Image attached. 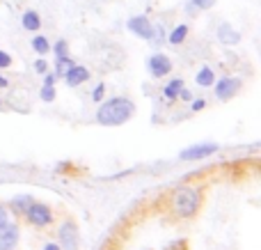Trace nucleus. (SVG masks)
<instances>
[{
  "instance_id": "bb28decb",
  "label": "nucleus",
  "mask_w": 261,
  "mask_h": 250,
  "mask_svg": "<svg viewBox=\"0 0 261 250\" xmlns=\"http://www.w3.org/2000/svg\"><path fill=\"white\" fill-rule=\"evenodd\" d=\"M55 81H58V76H55V73H46V76H44V85H55Z\"/></svg>"
},
{
  "instance_id": "c85d7f7f",
  "label": "nucleus",
  "mask_w": 261,
  "mask_h": 250,
  "mask_svg": "<svg viewBox=\"0 0 261 250\" xmlns=\"http://www.w3.org/2000/svg\"><path fill=\"white\" fill-rule=\"evenodd\" d=\"M41 250H60V246H58V243H46Z\"/></svg>"
},
{
  "instance_id": "9b49d317",
  "label": "nucleus",
  "mask_w": 261,
  "mask_h": 250,
  "mask_svg": "<svg viewBox=\"0 0 261 250\" xmlns=\"http://www.w3.org/2000/svg\"><path fill=\"white\" fill-rule=\"evenodd\" d=\"M218 41L225 46H236L241 41V32L234 30L229 23H222V26L218 28Z\"/></svg>"
},
{
  "instance_id": "f3484780",
  "label": "nucleus",
  "mask_w": 261,
  "mask_h": 250,
  "mask_svg": "<svg viewBox=\"0 0 261 250\" xmlns=\"http://www.w3.org/2000/svg\"><path fill=\"white\" fill-rule=\"evenodd\" d=\"M73 60L69 58V55H58V60H55V76H64V71H67L69 67H73Z\"/></svg>"
},
{
  "instance_id": "5701e85b",
  "label": "nucleus",
  "mask_w": 261,
  "mask_h": 250,
  "mask_svg": "<svg viewBox=\"0 0 261 250\" xmlns=\"http://www.w3.org/2000/svg\"><path fill=\"white\" fill-rule=\"evenodd\" d=\"M9 64H12V55L5 53V51H0V69H7Z\"/></svg>"
},
{
  "instance_id": "b1692460",
  "label": "nucleus",
  "mask_w": 261,
  "mask_h": 250,
  "mask_svg": "<svg viewBox=\"0 0 261 250\" xmlns=\"http://www.w3.org/2000/svg\"><path fill=\"white\" fill-rule=\"evenodd\" d=\"M35 71H37V73H46V71H48V64H46L44 58H39V60L35 62Z\"/></svg>"
},
{
  "instance_id": "cd10ccee",
  "label": "nucleus",
  "mask_w": 261,
  "mask_h": 250,
  "mask_svg": "<svg viewBox=\"0 0 261 250\" xmlns=\"http://www.w3.org/2000/svg\"><path fill=\"white\" fill-rule=\"evenodd\" d=\"M179 96H181V99H184V101H193V92H190V90H184V87H181Z\"/></svg>"
},
{
  "instance_id": "f03ea898",
  "label": "nucleus",
  "mask_w": 261,
  "mask_h": 250,
  "mask_svg": "<svg viewBox=\"0 0 261 250\" xmlns=\"http://www.w3.org/2000/svg\"><path fill=\"white\" fill-rule=\"evenodd\" d=\"M202 207V191L195 186H179L172 197V209L181 218H190Z\"/></svg>"
},
{
  "instance_id": "aec40b11",
  "label": "nucleus",
  "mask_w": 261,
  "mask_h": 250,
  "mask_svg": "<svg viewBox=\"0 0 261 250\" xmlns=\"http://www.w3.org/2000/svg\"><path fill=\"white\" fill-rule=\"evenodd\" d=\"M50 48L55 51V55H69V46H67V41L64 39L55 41V46H50Z\"/></svg>"
},
{
  "instance_id": "6e6552de",
  "label": "nucleus",
  "mask_w": 261,
  "mask_h": 250,
  "mask_svg": "<svg viewBox=\"0 0 261 250\" xmlns=\"http://www.w3.org/2000/svg\"><path fill=\"white\" fill-rule=\"evenodd\" d=\"M147 69L151 71V76L163 78V76H167V73L172 71V60L167 58V55H163V53H156V55H151V58L147 60Z\"/></svg>"
},
{
  "instance_id": "0eeeda50",
  "label": "nucleus",
  "mask_w": 261,
  "mask_h": 250,
  "mask_svg": "<svg viewBox=\"0 0 261 250\" xmlns=\"http://www.w3.org/2000/svg\"><path fill=\"white\" fill-rule=\"evenodd\" d=\"M126 28L130 32H133L135 37H140V39H147V41H153V23L149 21L144 14H140V16H130Z\"/></svg>"
},
{
  "instance_id": "20e7f679",
  "label": "nucleus",
  "mask_w": 261,
  "mask_h": 250,
  "mask_svg": "<svg viewBox=\"0 0 261 250\" xmlns=\"http://www.w3.org/2000/svg\"><path fill=\"white\" fill-rule=\"evenodd\" d=\"M58 246L60 250H78L81 239H78V225L73 220H64L58 230Z\"/></svg>"
},
{
  "instance_id": "4be33fe9",
  "label": "nucleus",
  "mask_w": 261,
  "mask_h": 250,
  "mask_svg": "<svg viewBox=\"0 0 261 250\" xmlns=\"http://www.w3.org/2000/svg\"><path fill=\"white\" fill-rule=\"evenodd\" d=\"M103 94H106V85H103V83H99V85L94 87V92H92V99H94V101H103Z\"/></svg>"
},
{
  "instance_id": "1a4fd4ad",
  "label": "nucleus",
  "mask_w": 261,
  "mask_h": 250,
  "mask_svg": "<svg viewBox=\"0 0 261 250\" xmlns=\"http://www.w3.org/2000/svg\"><path fill=\"white\" fill-rule=\"evenodd\" d=\"M18 225L16 223H5L0 228V250H14L18 246Z\"/></svg>"
},
{
  "instance_id": "2eb2a0df",
  "label": "nucleus",
  "mask_w": 261,
  "mask_h": 250,
  "mask_svg": "<svg viewBox=\"0 0 261 250\" xmlns=\"http://www.w3.org/2000/svg\"><path fill=\"white\" fill-rule=\"evenodd\" d=\"M181 87H184V78H174V81H170V83L165 85V90H163V96H165L167 101L179 99Z\"/></svg>"
},
{
  "instance_id": "f257e3e1",
  "label": "nucleus",
  "mask_w": 261,
  "mask_h": 250,
  "mask_svg": "<svg viewBox=\"0 0 261 250\" xmlns=\"http://www.w3.org/2000/svg\"><path fill=\"white\" fill-rule=\"evenodd\" d=\"M135 115V104L128 96H115L108 99L106 104H101V108L96 110V122L101 127H122Z\"/></svg>"
},
{
  "instance_id": "dca6fc26",
  "label": "nucleus",
  "mask_w": 261,
  "mask_h": 250,
  "mask_svg": "<svg viewBox=\"0 0 261 250\" xmlns=\"http://www.w3.org/2000/svg\"><path fill=\"white\" fill-rule=\"evenodd\" d=\"M186 37H188V26H186V23H179V26H176L174 30L170 32V44H172V46L184 44Z\"/></svg>"
},
{
  "instance_id": "ddd939ff",
  "label": "nucleus",
  "mask_w": 261,
  "mask_h": 250,
  "mask_svg": "<svg viewBox=\"0 0 261 250\" xmlns=\"http://www.w3.org/2000/svg\"><path fill=\"white\" fill-rule=\"evenodd\" d=\"M21 26L25 28V30H30V32L39 30V28H41V18H39V14H37L35 9H28V12L23 14V18H21Z\"/></svg>"
},
{
  "instance_id": "39448f33",
  "label": "nucleus",
  "mask_w": 261,
  "mask_h": 250,
  "mask_svg": "<svg viewBox=\"0 0 261 250\" xmlns=\"http://www.w3.org/2000/svg\"><path fill=\"white\" fill-rule=\"evenodd\" d=\"M25 218L35 228H48L53 223V211H50V207L41 205V202H32L25 211Z\"/></svg>"
},
{
  "instance_id": "c756f323",
  "label": "nucleus",
  "mask_w": 261,
  "mask_h": 250,
  "mask_svg": "<svg viewBox=\"0 0 261 250\" xmlns=\"http://www.w3.org/2000/svg\"><path fill=\"white\" fill-rule=\"evenodd\" d=\"M0 87H7V78L0 76Z\"/></svg>"
},
{
  "instance_id": "7c9ffc66",
  "label": "nucleus",
  "mask_w": 261,
  "mask_h": 250,
  "mask_svg": "<svg viewBox=\"0 0 261 250\" xmlns=\"http://www.w3.org/2000/svg\"><path fill=\"white\" fill-rule=\"evenodd\" d=\"M0 106H3V101H0Z\"/></svg>"
},
{
  "instance_id": "4468645a",
  "label": "nucleus",
  "mask_w": 261,
  "mask_h": 250,
  "mask_svg": "<svg viewBox=\"0 0 261 250\" xmlns=\"http://www.w3.org/2000/svg\"><path fill=\"white\" fill-rule=\"evenodd\" d=\"M195 83H197L199 87H211L213 83H216V73H213V69L204 64V67L197 71V76H195Z\"/></svg>"
},
{
  "instance_id": "a211bd4d",
  "label": "nucleus",
  "mask_w": 261,
  "mask_h": 250,
  "mask_svg": "<svg viewBox=\"0 0 261 250\" xmlns=\"http://www.w3.org/2000/svg\"><path fill=\"white\" fill-rule=\"evenodd\" d=\"M32 51H35V53H39V55H46L50 51L48 39H46L44 35H37L35 39H32Z\"/></svg>"
},
{
  "instance_id": "9d476101",
  "label": "nucleus",
  "mask_w": 261,
  "mask_h": 250,
  "mask_svg": "<svg viewBox=\"0 0 261 250\" xmlns=\"http://www.w3.org/2000/svg\"><path fill=\"white\" fill-rule=\"evenodd\" d=\"M64 81H67V85H71V87L83 85V83L90 81V69L83 67V64H73V67H69L67 71H64Z\"/></svg>"
},
{
  "instance_id": "f8f14e48",
  "label": "nucleus",
  "mask_w": 261,
  "mask_h": 250,
  "mask_svg": "<svg viewBox=\"0 0 261 250\" xmlns=\"http://www.w3.org/2000/svg\"><path fill=\"white\" fill-rule=\"evenodd\" d=\"M32 202H35V200H32L30 195H14L12 202H9V209H12L16 216H23V214L28 211V207L32 205Z\"/></svg>"
},
{
  "instance_id": "7ed1b4c3",
  "label": "nucleus",
  "mask_w": 261,
  "mask_h": 250,
  "mask_svg": "<svg viewBox=\"0 0 261 250\" xmlns=\"http://www.w3.org/2000/svg\"><path fill=\"white\" fill-rule=\"evenodd\" d=\"M211 87L216 90V99L229 101V99H234V96L241 92V87H243V78H239V76H225V78H220V81L213 83Z\"/></svg>"
},
{
  "instance_id": "393cba45",
  "label": "nucleus",
  "mask_w": 261,
  "mask_h": 250,
  "mask_svg": "<svg viewBox=\"0 0 261 250\" xmlns=\"http://www.w3.org/2000/svg\"><path fill=\"white\" fill-rule=\"evenodd\" d=\"M5 223H9V209H5V205H0V228Z\"/></svg>"
},
{
  "instance_id": "6ab92c4d",
  "label": "nucleus",
  "mask_w": 261,
  "mask_h": 250,
  "mask_svg": "<svg viewBox=\"0 0 261 250\" xmlns=\"http://www.w3.org/2000/svg\"><path fill=\"white\" fill-rule=\"evenodd\" d=\"M39 96H41V101H46V104L55 101V87H53V85H41Z\"/></svg>"
},
{
  "instance_id": "423d86ee",
  "label": "nucleus",
  "mask_w": 261,
  "mask_h": 250,
  "mask_svg": "<svg viewBox=\"0 0 261 250\" xmlns=\"http://www.w3.org/2000/svg\"><path fill=\"white\" fill-rule=\"evenodd\" d=\"M218 149H220L218 142H197V145L186 147V149L179 154V159L181 161H199V159H206V156L216 154Z\"/></svg>"
},
{
  "instance_id": "412c9836",
  "label": "nucleus",
  "mask_w": 261,
  "mask_h": 250,
  "mask_svg": "<svg viewBox=\"0 0 261 250\" xmlns=\"http://www.w3.org/2000/svg\"><path fill=\"white\" fill-rule=\"evenodd\" d=\"M190 5H193L195 9H211L213 5H216V0H190Z\"/></svg>"
},
{
  "instance_id": "a878e982",
  "label": "nucleus",
  "mask_w": 261,
  "mask_h": 250,
  "mask_svg": "<svg viewBox=\"0 0 261 250\" xmlns=\"http://www.w3.org/2000/svg\"><path fill=\"white\" fill-rule=\"evenodd\" d=\"M204 106H206V101H204V99H195V101H193V110H195V113L204 110Z\"/></svg>"
}]
</instances>
